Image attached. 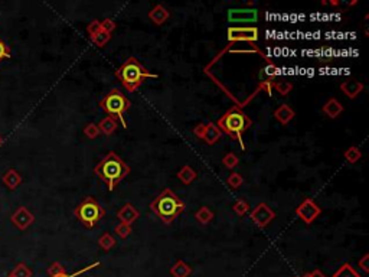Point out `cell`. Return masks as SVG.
<instances>
[{"mask_svg":"<svg viewBox=\"0 0 369 277\" xmlns=\"http://www.w3.org/2000/svg\"><path fill=\"white\" fill-rule=\"evenodd\" d=\"M94 174L100 178L102 182L107 184V186H108L110 190H114L115 186L124 178L128 176L130 166L117 153L108 152L107 156L94 168Z\"/></svg>","mask_w":369,"mask_h":277,"instance_id":"obj_1","label":"cell"},{"mask_svg":"<svg viewBox=\"0 0 369 277\" xmlns=\"http://www.w3.org/2000/svg\"><path fill=\"white\" fill-rule=\"evenodd\" d=\"M185 202L169 188L163 189L150 204V211L165 224H172L185 211Z\"/></svg>","mask_w":369,"mask_h":277,"instance_id":"obj_2","label":"cell"},{"mask_svg":"<svg viewBox=\"0 0 369 277\" xmlns=\"http://www.w3.org/2000/svg\"><path fill=\"white\" fill-rule=\"evenodd\" d=\"M253 122L247 114L242 112L240 107H232L229 108L224 116H221V118L218 120L217 126L221 132H224L225 134H228L232 138H235L240 144H241L242 150L245 149L244 140H242V134L251 127Z\"/></svg>","mask_w":369,"mask_h":277,"instance_id":"obj_3","label":"cell"},{"mask_svg":"<svg viewBox=\"0 0 369 277\" xmlns=\"http://www.w3.org/2000/svg\"><path fill=\"white\" fill-rule=\"evenodd\" d=\"M115 76L120 80V82L128 92H134L136 90L140 88L141 84L147 78H157V74L149 72L134 56H130L127 61L115 71Z\"/></svg>","mask_w":369,"mask_h":277,"instance_id":"obj_4","label":"cell"},{"mask_svg":"<svg viewBox=\"0 0 369 277\" xmlns=\"http://www.w3.org/2000/svg\"><path fill=\"white\" fill-rule=\"evenodd\" d=\"M100 107L108 116L118 120L124 128H127V122L124 118V113L131 107V101L128 100L120 90L113 88L110 92H107L100 101Z\"/></svg>","mask_w":369,"mask_h":277,"instance_id":"obj_5","label":"cell"},{"mask_svg":"<svg viewBox=\"0 0 369 277\" xmlns=\"http://www.w3.org/2000/svg\"><path fill=\"white\" fill-rule=\"evenodd\" d=\"M76 220L82 222L87 228H94L105 215V210L100 205L92 196H87L84 201L81 202L74 211Z\"/></svg>","mask_w":369,"mask_h":277,"instance_id":"obj_6","label":"cell"},{"mask_svg":"<svg viewBox=\"0 0 369 277\" xmlns=\"http://www.w3.org/2000/svg\"><path fill=\"white\" fill-rule=\"evenodd\" d=\"M229 42H250L254 44L260 38L258 28L255 26H229L227 30Z\"/></svg>","mask_w":369,"mask_h":277,"instance_id":"obj_7","label":"cell"},{"mask_svg":"<svg viewBox=\"0 0 369 277\" xmlns=\"http://www.w3.org/2000/svg\"><path fill=\"white\" fill-rule=\"evenodd\" d=\"M193 134L198 136L199 138H202L205 143H208L209 146L215 144L217 142H219V138H222V132L212 122L199 123L198 126L193 128Z\"/></svg>","mask_w":369,"mask_h":277,"instance_id":"obj_8","label":"cell"},{"mask_svg":"<svg viewBox=\"0 0 369 277\" xmlns=\"http://www.w3.org/2000/svg\"><path fill=\"white\" fill-rule=\"evenodd\" d=\"M274 218H276V212L268 206L266 202H260L250 214V220L261 230L268 227Z\"/></svg>","mask_w":369,"mask_h":277,"instance_id":"obj_9","label":"cell"},{"mask_svg":"<svg viewBox=\"0 0 369 277\" xmlns=\"http://www.w3.org/2000/svg\"><path fill=\"white\" fill-rule=\"evenodd\" d=\"M320 214H322V208L310 198H306L305 201L296 208V215L305 224H312Z\"/></svg>","mask_w":369,"mask_h":277,"instance_id":"obj_10","label":"cell"},{"mask_svg":"<svg viewBox=\"0 0 369 277\" xmlns=\"http://www.w3.org/2000/svg\"><path fill=\"white\" fill-rule=\"evenodd\" d=\"M258 19L257 9H231L228 10V20L231 24H254Z\"/></svg>","mask_w":369,"mask_h":277,"instance_id":"obj_11","label":"cell"},{"mask_svg":"<svg viewBox=\"0 0 369 277\" xmlns=\"http://www.w3.org/2000/svg\"><path fill=\"white\" fill-rule=\"evenodd\" d=\"M33 221H35V216L30 211H27L26 206L17 208V211L12 215V222L19 230H26Z\"/></svg>","mask_w":369,"mask_h":277,"instance_id":"obj_12","label":"cell"},{"mask_svg":"<svg viewBox=\"0 0 369 277\" xmlns=\"http://www.w3.org/2000/svg\"><path fill=\"white\" fill-rule=\"evenodd\" d=\"M139 216H140V212L136 210V206L133 204H128V202L124 204L118 210V212H117V218L120 220V222L128 224V226H131L133 222H136L139 220Z\"/></svg>","mask_w":369,"mask_h":277,"instance_id":"obj_13","label":"cell"},{"mask_svg":"<svg viewBox=\"0 0 369 277\" xmlns=\"http://www.w3.org/2000/svg\"><path fill=\"white\" fill-rule=\"evenodd\" d=\"M341 90L346 97H349L351 100L357 98L358 96L364 91V84L357 80H348L341 84Z\"/></svg>","mask_w":369,"mask_h":277,"instance_id":"obj_14","label":"cell"},{"mask_svg":"<svg viewBox=\"0 0 369 277\" xmlns=\"http://www.w3.org/2000/svg\"><path fill=\"white\" fill-rule=\"evenodd\" d=\"M322 112L326 114L329 118H338L341 114L344 113V106L341 104V101L338 100V98H333L332 97V98H329V100L323 104Z\"/></svg>","mask_w":369,"mask_h":277,"instance_id":"obj_15","label":"cell"},{"mask_svg":"<svg viewBox=\"0 0 369 277\" xmlns=\"http://www.w3.org/2000/svg\"><path fill=\"white\" fill-rule=\"evenodd\" d=\"M294 116H296V113H294V110L289 104H281L280 107H277V110L274 112L276 120L280 122L283 126L289 124L294 118Z\"/></svg>","mask_w":369,"mask_h":277,"instance_id":"obj_16","label":"cell"},{"mask_svg":"<svg viewBox=\"0 0 369 277\" xmlns=\"http://www.w3.org/2000/svg\"><path fill=\"white\" fill-rule=\"evenodd\" d=\"M149 19H150L156 26L163 25L166 20L169 19V12H167V9H166L165 6L156 4L152 10L149 12Z\"/></svg>","mask_w":369,"mask_h":277,"instance_id":"obj_17","label":"cell"},{"mask_svg":"<svg viewBox=\"0 0 369 277\" xmlns=\"http://www.w3.org/2000/svg\"><path fill=\"white\" fill-rule=\"evenodd\" d=\"M172 277H189L192 274V267L183 260H178L169 270Z\"/></svg>","mask_w":369,"mask_h":277,"instance_id":"obj_18","label":"cell"},{"mask_svg":"<svg viewBox=\"0 0 369 277\" xmlns=\"http://www.w3.org/2000/svg\"><path fill=\"white\" fill-rule=\"evenodd\" d=\"M97 127H98L100 133L105 134V136H111L115 132V128H117V120L111 116H107L97 124Z\"/></svg>","mask_w":369,"mask_h":277,"instance_id":"obj_19","label":"cell"},{"mask_svg":"<svg viewBox=\"0 0 369 277\" xmlns=\"http://www.w3.org/2000/svg\"><path fill=\"white\" fill-rule=\"evenodd\" d=\"M178 179L185 185H191L192 182L196 179V172L192 169L189 164H185L183 168H180V170L178 172Z\"/></svg>","mask_w":369,"mask_h":277,"instance_id":"obj_20","label":"cell"},{"mask_svg":"<svg viewBox=\"0 0 369 277\" xmlns=\"http://www.w3.org/2000/svg\"><path fill=\"white\" fill-rule=\"evenodd\" d=\"M3 182H4V185H6L9 189H14L16 186L20 185L22 178H20V175H19L14 169H9V170L4 174V176H3Z\"/></svg>","mask_w":369,"mask_h":277,"instance_id":"obj_21","label":"cell"},{"mask_svg":"<svg viewBox=\"0 0 369 277\" xmlns=\"http://www.w3.org/2000/svg\"><path fill=\"white\" fill-rule=\"evenodd\" d=\"M214 216H215V214H214L208 206H201V208L195 212V220H196L199 224H202V226L209 224V222L214 220Z\"/></svg>","mask_w":369,"mask_h":277,"instance_id":"obj_22","label":"cell"},{"mask_svg":"<svg viewBox=\"0 0 369 277\" xmlns=\"http://www.w3.org/2000/svg\"><path fill=\"white\" fill-rule=\"evenodd\" d=\"M332 277H361V274L349 263H345L333 273Z\"/></svg>","mask_w":369,"mask_h":277,"instance_id":"obj_23","label":"cell"},{"mask_svg":"<svg viewBox=\"0 0 369 277\" xmlns=\"http://www.w3.org/2000/svg\"><path fill=\"white\" fill-rule=\"evenodd\" d=\"M344 158L346 159V162L351 164H357L361 160V158H362V150L358 148V146H351L348 150L344 153Z\"/></svg>","mask_w":369,"mask_h":277,"instance_id":"obj_24","label":"cell"},{"mask_svg":"<svg viewBox=\"0 0 369 277\" xmlns=\"http://www.w3.org/2000/svg\"><path fill=\"white\" fill-rule=\"evenodd\" d=\"M111 39V34H108V32H105V30H100V32H97L94 36H91V40H92V44L95 45V46H98V48H102V46H105L107 44H108V40Z\"/></svg>","mask_w":369,"mask_h":277,"instance_id":"obj_25","label":"cell"},{"mask_svg":"<svg viewBox=\"0 0 369 277\" xmlns=\"http://www.w3.org/2000/svg\"><path fill=\"white\" fill-rule=\"evenodd\" d=\"M273 90H276L280 96L286 97L292 92L293 90V84L287 82V81H273Z\"/></svg>","mask_w":369,"mask_h":277,"instance_id":"obj_26","label":"cell"},{"mask_svg":"<svg viewBox=\"0 0 369 277\" xmlns=\"http://www.w3.org/2000/svg\"><path fill=\"white\" fill-rule=\"evenodd\" d=\"M98 246H100V248H102L104 252H110V250L115 246L114 237H113L110 232L102 234L101 237L98 238Z\"/></svg>","mask_w":369,"mask_h":277,"instance_id":"obj_27","label":"cell"},{"mask_svg":"<svg viewBox=\"0 0 369 277\" xmlns=\"http://www.w3.org/2000/svg\"><path fill=\"white\" fill-rule=\"evenodd\" d=\"M12 277H32V270L25 264V263H19L10 272Z\"/></svg>","mask_w":369,"mask_h":277,"instance_id":"obj_28","label":"cell"},{"mask_svg":"<svg viewBox=\"0 0 369 277\" xmlns=\"http://www.w3.org/2000/svg\"><path fill=\"white\" fill-rule=\"evenodd\" d=\"M232 210H234V212L237 215L244 216L245 214H248V211H250V204L245 201V200H238V201H235V204L232 205Z\"/></svg>","mask_w":369,"mask_h":277,"instance_id":"obj_29","label":"cell"},{"mask_svg":"<svg viewBox=\"0 0 369 277\" xmlns=\"http://www.w3.org/2000/svg\"><path fill=\"white\" fill-rule=\"evenodd\" d=\"M244 184V178L238 172H232L227 179V185L231 189H238Z\"/></svg>","mask_w":369,"mask_h":277,"instance_id":"obj_30","label":"cell"},{"mask_svg":"<svg viewBox=\"0 0 369 277\" xmlns=\"http://www.w3.org/2000/svg\"><path fill=\"white\" fill-rule=\"evenodd\" d=\"M222 164L225 168L228 169H234L240 164V158L235 154V153H227L224 158H222Z\"/></svg>","mask_w":369,"mask_h":277,"instance_id":"obj_31","label":"cell"},{"mask_svg":"<svg viewBox=\"0 0 369 277\" xmlns=\"http://www.w3.org/2000/svg\"><path fill=\"white\" fill-rule=\"evenodd\" d=\"M114 231H115V234L120 237V238H127V237H130V234H131V226H128V224H123V222H120L117 227L114 228Z\"/></svg>","mask_w":369,"mask_h":277,"instance_id":"obj_32","label":"cell"},{"mask_svg":"<svg viewBox=\"0 0 369 277\" xmlns=\"http://www.w3.org/2000/svg\"><path fill=\"white\" fill-rule=\"evenodd\" d=\"M84 134L87 136L88 138H97L101 133H100V130H98V127L97 124H94V123H88L87 126L84 127Z\"/></svg>","mask_w":369,"mask_h":277,"instance_id":"obj_33","label":"cell"},{"mask_svg":"<svg viewBox=\"0 0 369 277\" xmlns=\"http://www.w3.org/2000/svg\"><path fill=\"white\" fill-rule=\"evenodd\" d=\"M101 30V24H100V20H97V19H94V20H91L87 26V32H88L89 38L91 36H94L97 32H100Z\"/></svg>","mask_w":369,"mask_h":277,"instance_id":"obj_34","label":"cell"},{"mask_svg":"<svg viewBox=\"0 0 369 277\" xmlns=\"http://www.w3.org/2000/svg\"><path fill=\"white\" fill-rule=\"evenodd\" d=\"M101 24V29L102 30H105V32H108V34H111L113 30H114L115 28H117V24H115L114 20L111 19V18H105L104 20L100 22Z\"/></svg>","mask_w":369,"mask_h":277,"instance_id":"obj_35","label":"cell"},{"mask_svg":"<svg viewBox=\"0 0 369 277\" xmlns=\"http://www.w3.org/2000/svg\"><path fill=\"white\" fill-rule=\"evenodd\" d=\"M59 273H65L64 266L61 264V263H58V262L52 263V264L49 266V268H48V274H49V277L55 276V274H59Z\"/></svg>","mask_w":369,"mask_h":277,"instance_id":"obj_36","label":"cell"},{"mask_svg":"<svg viewBox=\"0 0 369 277\" xmlns=\"http://www.w3.org/2000/svg\"><path fill=\"white\" fill-rule=\"evenodd\" d=\"M359 267H361L365 273H369V254H365V256L359 260Z\"/></svg>","mask_w":369,"mask_h":277,"instance_id":"obj_37","label":"cell"},{"mask_svg":"<svg viewBox=\"0 0 369 277\" xmlns=\"http://www.w3.org/2000/svg\"><path fill=\"white\" fill-rule=\"evenodd\" d=\"M6 56H9V48L0 40V60H3Z\"/></svg>","mask_w":369,"mask_h":277,"instance_id":"obj_38","label":"cell"},{"mask_svg":"<svg viewBox=\"0 0 369 277\" xmlns=\"http://www.w3.org/2000/svg\"><path fill=\"white\" fill-rule=\"evenodd\" d=\"M310 277H326V274H325L322 270L316 268V270H313V272L310 273Z\"/></svg>","mask_w":369,"mask_h":277,"instance_id":"obj_39","label":"cell"},{"mask_svg":"<svg viewBox=\"0 0 369 277\" xmlns=\"http://www.w3.org/2000/svg\"><path fill=\"white\" fill-rule=\"evenodd\" d=\"M52 277H72V274H68V273L65 272V273H59V274H55V276Z\"/></svg>","mask_w":369,"mask_h":277,"instance_id":"obj_40","label":"cell"},{"mask_svg":"<svg viewBox=\"0 0 369 277\" xmlns=\"http://www.w3.org/2000/svg\"><path fill=\"white\" fill-rule=\"evenodd\" d=\"M302 277H310V273H306V274H303Z\"/></svg>","mask_w":369,"mask_h":277,"instance_id":"obj_41","label":"cell"},{"mask_svg":"<svg viewBox=\"0 0 369 277\" xmlns=\"http://www.w3.org/2000/svg\"><path fill=\"white\" fill-rule=\"evenodd\" d=\"M0 144H1V138H0Z\"/></svg>","mask_w":369,"mask_h":277,"instance_id":"obj_42","label":"cell"},{"mask_svg":"<svg viewBox=\"0 0 369 277\" xmlns=\"http://www.w3.org/2000/svg\"><path fill=\"white\" fill-rule=\"evenodd\" d=\"M7 277H12V276H10V274H9V276H7Z\"/></svg>","mask_w":369,"mask_h":277,"instance_id":"obj_43","label":"cell"}]
</instances>
